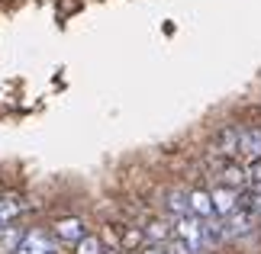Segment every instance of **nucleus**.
<instances>
[{
	"label": "nucleus",
	"mask_w": 261,
	"mask_h": 254,
	"mask_svg": "<svg viewBox=\"0 0 261 254\" xmlns=\"http://www.w3.org/2000/svg\"><path fill=\"white\" fill-rule=\"evenodd\" d=\"M13 254H58L55 235H52V232H45V229H26V235L16 245Z\"/></svg>",
	"instance_id": "f257e3e1"
},
{
	"label": "nucleus",
	"mask_w": 261,
	"mask_h": 254,
	"mask_svg": "<svg viewBox=\"0 0 261 254\" xmlns=\"http://www.w3.org/2000/svg\"><path fill=\"white\" fill-rule=\"evenodd\" d=\"M174 235L184 238L194 254H197L200 248H206V241H203V219H197L194 212H187V216H180V219L174 222Z\"/></svg>",
	"instance_id": "f03ea898"
},
{
	"label": "nucleus",
	"mask_w": 261,
	"mask_h": 254,
	"mask_svg": "<svg viewBox=\"0 0 261 254\" xmlns=\"http://www.w3.org/2000/svg\"><path fill=\"white\" fill-rule=\"evenodd\" d=\"M239 155L245 158V164L261 161V129H258V126L239 129Z\"/></svg>",
	"instance_id": "7ed1b4c3"
},
{
	"label": "nucleus",
	"mask_w": 261,
	"mask_h": 254,
	"mask_svg": "<svg viewBox=\"0 0 261 254\" xmlns=\"http://www.w3.org/2000/svg\"><path fill=\"white\" fill-rule=\"evenodd\" d=\"M52 235H55V241H62V245H77L87 232H84V222L71 216V219H58L52 225Z\"/></svg>",
	"instance_id": "20e7f679"
},
{
	"label": "nucleus",
	"mask_w": 261,
	"mask_h": 254,
	"mask_svg": "<svg viewBox=\"0 0 261 254\" xmlns=\"http://www.w3.org/2000/svg\"><path fill=\"white\" fill-rule=\"evenodd\" d=\"M216 184H223V187H232V190H245V187H248L245 167L239 164V161H226V164L216 171Z\"/></svg>",
	"instance_id": "39448f33"
},
{
	"label": "nucleus",
	"mask_w": 261,
	"mask_h": 254,
	"mask_svg": "<svg viewBox=\"0 0 261 254\" xmlns=\"http://www.w3.org/2000/svg\"><path fill=\"white\" fill-rule=\"evenodd\" d=\"M210 196H213V206H216L219 216H232V212L239 209V190H232V187L216 184L213 190H210Z\"/></svg>",
	"instance_id": "423d86ee"
},
{
	"label": "nucleus",
	"mask_w": 261,
	"mask_h": 254,
	"mask_svg": "<svg viewBox=\"0 0 261 254\" xmlns=\"http://www.w3.org/2000/svg\"><path fill=\"white\" fill-rule=\"evenodd\" d=\"M210 151H216V155H223V158H236L239 155V129L223 126V129L216 132L213 148H210Z\"/></svg>",
	"instance_id": "0eeeda50"
},
{
	"label": "nucleus",
	"mask_w": 261,
	"mask_h": 254,
	"mask_svg": "<svg viewBox=\"0 0 261 254\" xmlns=\"http://www.w3.org/2000/svg\"><path fill=\"white\" fill-rule=\"evenodd\" d=\"M142 235L148 238V245H168V241L174 238V229H171L168 219H148L145 229H142Z\"/></svg>",
	"instance_id": "6e6552de"
},
{
	"label": "nucleus",
	"mask_w": 261,
	"mask_h": 254,
	"mask_svg": "<svg viewBox=\"0 0 261 254\" xmlns=\"http://www.w3.org/2000/svg\"><path fill=\"white\" fill-rule=\"evenodd\" d=\"M203 241H206V248H219L223 241H229L226 219H219V216H210V219H203Z\"/></svg>",
	"instance_id": "1a4fd4ad"
},
{
	"label": "nucleus",
	"mask_w": 261,
	"mask_h": 254,
	"mask_svg": "<svg viewBox=\"0 0 261 254\" xmlns=\"http://www.w3.org/2000/svg\"><path fill=\"white\" fill-rule=\"evenodd\" d=\"M165 212L168 216H174V219H180V216H187L190 212V193H184V190H165Z\"/></svg>",
	"instance_id": "9d476101"
},
{
	"label": "nucleus",
	"mask_w": 261,
	"mask_h": 254,
	"mask_svg": "<svg viewBox=\"0 0 261 254\" xmlns=\"http://www.w3.org/2000/svg\"><path fill=\"white\" fill-rule=\"evenodd\" d=\"M23 209H26V203L19 200V196H0V229H7L10 222H16L19 216H23Z\"/></svg>",
	"instance_id": "9b49d317"
},
{
	"label": "nucleus",
	"mask_w": 261,
	"mask_h": 254,
	"mask_svg": "<svg viewBox=\"0 0 261 254\" xmlns=\"http://www.w3.org/2000/svg\"><path fill=\"white\" fill-rule=\"evenodd\" d=\"M252 216H255V212H245V209H236L232 216H226L229 238H245L248 232H252Z\"/></svg>",
	"instance_id": "f8f14e48"
},
{
	"label": "nucleus",
	"mask_w": 261,
	"mask_h": 254,
	"mask_svg": "<svg viewBox=\"0 0 261 254\" xmlns=\"http://www.w3.org/2000/svg\"><path fill=\"white\" fill-rule=\"evenodd\" d=\"M190 212H194L197 219L216 216V206H213V196H210V190H190Z\"/></svg>",
	"instance_id": "ddd939ff"
},
{
	"label": "nucleus",
	"mask_w": 261,
	"mask_h": 254,
	"mask_svg": "<svg viewBox=\"0 0 261 254\" xmlns=\"http://www.w3.org/2000/svg\"><path fill=\"white\" fill-rule=\"evenodd\" d=\"M74 254H107V248H103V241H100V235L87 232V235L74 245Z\"/></svg>",
	"instance_id": "4468645a"
},
{
	"label": "nucleus",
	"mask_w": 261,
	"mask_h": 254,
	"mask_svg": "<svg viewBox=\"0 0 261 254\" xmlns=\"http://www.w3.org/2000/svg\"><path fill=\"white\" fill-rule=\"evenodd\" d=\"M245 177H248V187L252 190H261V161L245 164Z\"/></svg>",
	"instance_id": "2eb2a0df"
},
{
	"label": "nucleus",
	"mask_w": 261,
	"mask_h": 254,
	"mask_svg": "<svg viewBox=\"0 0 261 254\" xmlns=\"http://www.w3.org/2000/svg\"><path fill=\"white\" fill-rule=\"evenodd\" d=\"M165 248H168V254H194V251H190V245H187V241H184V238H177V235H174L171 241H168Z\"/></svg>",
	"instance_id": "dca6fc26"
},
{
	"label": "nucleus",
	"mask_w": 261,
	"mask_h": 254,
	"mask_svg": "<svg viewBox=\"0 0 261 254\" xmlns=\"http://www.w3.org/2000/svg\"><path fill=\"white\" fill-rule=\"evenodd\" d=\"M142 254H168V248H165V245H148Z\"/></svg>",
	"instance_id": "f3484780"
},
{
	"label": "nucleus",
	"mask_w": 261,
	"mask_h": 254,
	"mask_svg": "<svg viewBox=\"0 0 261 254\" xmlns=\"http://www.w3.org/2000/svg\"><path fill=\"white\" fill-rule=\"evenodd\" d=\"M255 212L261 216V190H255Z\"/></svg>",
	"instance_id": "a211bd4d"
}]
</instances>
